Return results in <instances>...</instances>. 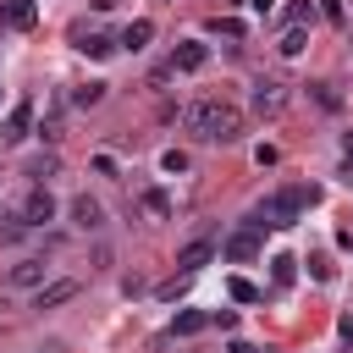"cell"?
<instances>
[{
    "label": "cell",
    "mask_w": 353,
    "mask_h": 353,
    "mask_svg": "<svg viewBox=\"0 0 353 353\" xmlns=\"http://www.w3.org/2000/svg\"><path fill=\"white\" fill-rule=\"evenodd\" d=\"M204 61H210V44H199V39L171 50V72H204Z\"/></svg>",
    "instance_id": "cell-6"
},
{
    "label": "cell",
    "mask_w": 353,
    "mask_h": 353,
    "mask_svg": "<svg viewBox=\"0 0 353 353\" xmlns=\"http://www.w3.org/2000/svg\"><path fill=\"white\" fill-rule=\"evenodd\" d=\"M11 287H44V259H22V265H11Z\"/></svg>",
    "instance_id": "cell-12"
},
{
    "label": "cell",
    "mask_w": 353,
    "mask_h": 353,
    "mask_svg": "<svg viewBox=\"0 0 353 353\" xmlns=\"http://www.w3.org/2000/svg\"><path fill=\"white\" fill-rule=\"evenodd\" d=\"M149 39H154V22H149V17H138V22H127V33H121L116 44H127V50H143Z\"/></svg>",
    "instance_id": "cell-13"
},
{
    "label": "cell",
    "mask_w": 353,
    "mask_h": 353,
    "mask_svg": "<svg viewBox=\"0 0 353 353\" xmlns=\"http://www.w3.org/2000/svg\"><path fill=\"white\" fill-rule=\"evenodd\" d=\"M320 204V188H309V182H292V188H281V193H270L265 204H254V215H248V226L254 232H265V226H292L303 210H314Z\"/></svg>",
    "instance_id": "cell-2"
},
{
    "label": "cell",
    "mask_w": 353,
    "mask_h": 353,
    "mask_svg": "<svg viewBox=\"0 0 353 353\" xmlns=\"http://www.w3.org/2000/svg\"><path fill=\"white\" fill-rule=\"evenodd\" d=\"M226 259H232V265H248V259H259V232H254V226H243L237 237H226Z\"/></svg>",
    "instance_id": "cell-8"
},
{
    "label": "cell",
    "mask_w": 353,
    "mask_h": 353,
    "mask_svg": "<svg viewBox=\"0 0 353 353\" xmlns=\"http://www.w3.org/2000/svg\"><path fill=\"white\" fill-rule=\"evenodd\" d=\"M320 17H325L331 28H342V22H347V11H342V0H320Z\"/></svg>",
    "instance_id": "cell-24"
},
{
    "label": "cell",
    "mask_w": 353,
    "mask_h": 353,
    "mask_svg": "<svg viewBox=\"0 0 353 353\" xmlns=\"http://www.w3.org/2000/svg\"><path fill=\"white\" fill-rule=\"evenodd\" d=\"M50 171H55V154H39V160L28 165V176H50Z\"/></svg>",
    "instance_id": "cell-26"
},
{
    "label": "cell",
    "mask_w": 353,
    "mask_h": 353,
    "mask_svg": "<svg viewBox=\"0 0 353 353\" xmlns=\"http://www.w3.org/2000/svg\"><path fill=\"white\" fill-rule=\"evenodd\" d=\"M204 325H210V314H204V309H182V314L171 320V331H176V336H193V331H204Z\"/></svg>",
    "instance_id": "cell-15"
},
{
    "label": "cell",
    "mask_w": 353,
    "mask_h": 353,
    "mask_svg": "<svg viewBox=\"0 0 353 353\" xmlns=\"http://www.w3.org/2000/svg\"><path fill=\"white\" fill-rule=\"evenodd\" d=\"M50 215H55V199H50L44 188H33V193L22 199V221H28V226H44Z\"/></svg>",
    "instance_id": "cell-9"
},
{
    "label": "cell",
    "mask_w": 353,
    "mask_h": 353,
    "mask_svg": "<svg viewBox=\"0 0 353 353\" xmlns=\"http://www.w3.org/2000/svg\"><path fill=\"white\" fill-rule=\"evenodd\" d=\"M226 353H259V347H254V342H232Z\"/></svg>",
    "instance_id": "cell-30"
},
{
    "label": "cell",
    "mask_w": 353,
    "mask_h": 353,
    "mask_svg": "<svg viewBox=\"0 0 353 353\" xmlns=\"http://www.w3.org/2000/svg\"><path fill=\"white\" fill-rule=\"evenodd\" d=\"M248 6H254L259 17H270V11H276V0H248Z\"/></svg>",
    "instance_id": "cell-29"
},
{
    "label": "cell",
    "mask_w": 353,
    "mask_h": 353,
    "mask_svg": "<svg viewBox=\"0 0 353 353\" xmlns=\"http://www.w3.org/2000/svg\"><path fill=\"white\" fill-rule=\"evenodd\" d=\"M281 105H287V83H276V77L254 83V116H281Z\"/></svg>",
    "instance_id": "cell-3"
},
{
    "label": "cell",
    "mask_w": 353,
    "mask_h": 353,
    "mask_svg": "<svg viewBox=\"0 0 353 353\" xmlns=\"http://www.w3.org/2000/svg\"><path fill=\"white\" fill-rule=\"evenodd\" d=\"M309 94H314V99H320V105H325V110H336V105H342V99H336V94H331V83H309Z\"/></svg>",
    "instance_id": "cell-25"
},
{
    "label": "cell",
    "mask_w": 353,
    "mask_h": 353,
    "mask_svg": "<svg viewBox=\"0 0 353 353\" xmlns=\"http://www.w3.org/2000/svg\"><path fill=\"white\" fill-rule=\"evenodd\" d=\"M28 127H33V99H17V105L6 110V121H0V138H6V143H22Z\"/></svg>",
    "instance_id": "cell-4"
},
{
    "label": "cell",
    "mask_w": 353,
    "mask_h": 353,
    "mask_svg": "<svg viewBox=\"0 0 353 353\" xmlns=\"http://www.w3.org/2000/svg\"><path fill=\"white\" fill-rule=\"evenodd\" d=\"M342 182H353V160H347V165H342Z\"/></svg>",
    "instance_id": "cell-33"
},
{
    "label": "cell",
    "mask_w": 353,
    "mask_h": 353,
    "mask_svg": "<svg viewBox=\"0 0 353 353\" xmlns=\"http://www.w3.org/2000/svg\"><path fill=\"white\" fill-rule=\"evenodd\" d=\"M342 154H347V160H353V132H347V138H342Z\"/></svg>",
    "instance_id": "cell-32"
},
{
    "label": "cell",
    "mask_w": 353,
    "mask_h": 353,
    "mask_svg": "<svg viewBox=\"0 0 353 353\" xmlns=\"http://www.w3.org/2000/svg\"><path fill=\"white\" fill-rule=\"evenodd\" d=\"M210 33H215V39H243L248 28H243L237 17H210Z\"/></svg>",
    "instance_id": "cell-17"
},
{
    "label": "cell",
    "mask_w": 353,
    "mask_h": 353,
    "mask_svg": "<svg viewBox=\"0 0 353 353\" xmlns=\"http://www.w3.org/2000/svg\"><path fill=\"white\" fill-rule=\"evenodd\" d=\"M210 259H215V243H210V237H193L188 248H176V270H182V276H193V270H204Z\"/></svg>",
    "instance_id": "cell-5"
},
{
    "label": "cell",
    "mask_w": 353,
    "mask_h": 353,
    "mask_svg": "<svg viewBox=\"0 0 353 353\" xmlns=\"http://www.w3.org/2000/svg\"><path fill=\"white\" fill-rule=\"evenodd\" d=\"M309 270H314V281H331V259H325V254H314V259H309Z\"/></svg>",
    "instance_id": "cell-27"
},
{
    "label": "cell",
    "mask_w": 353,
    "mask_h": 353,
    "mask_svg": "<svg viewBox=\"0 0 353 353\" xmlns=\"http://www.w3.org/2000/svg\"><path fill=\"white\" fill-rule=\"evenodd\" d=\"M6 28H17V33H28L33 22H39V11H33V0H6Z\"/></svg>",
    "instance_id": "cell-10"
},
{
    "label": "cell",
    "mask_w": 353,
    "mask_h": 353,
    "mask_svg": "<svg viewBox=\"0 0 353 353\" xmlns=\"http://www.w3.org/2000/svg\"><path fill=\"white\" fill-rule=\"evenodd\" d=\"M287 22H292V28L314 22V0H292V6H287Z\"/></svg>",
    "instance_id": "cell-20"
},
{
    "label": "cell",
    "mask_w": 353,
    "mask_h": 353,
    "mask_svg": "<svg viewBox=\"0 0 353 353\" xmlns=\"http://www.w3.org/2000/svg\"><path fill=\"white\" fill-rule=\"evenodd\" d=\"M66 298H77V281H50V287H39V309H55V303H66Z\"/></svg>",
    "instance_id": "cell-14"
},
{
    "label": "cell",
    "mask_w": 353,
    "mask_h": 353,
    "mask_svg": "<svg viewBox=\"0 0 353 353\" xmlns=\"http://www.w3.org/2000/svg\"><path fill=\"white\" fill-rule=\"evenodd\" d=\"M303 44H309V33H303V28H287V33H281V44H276V50H281V55H287V61H292V55H303Z\"/></svg>",
    "instance_id": "cell-18"
},
{
    "label": "cell",
    "mask_w": 353,
    "mask_h": 353,
    "mask_svg": "<svg viewBox=\"0 0 353 353\" xmlns=\"http://www.w3.org/2000/svg\"><path fill=\"white\" fill-rule=\"evenodd\" d=\"M72 226H83V232H99V226H105V210H99V199L77 193V199H72Z\"/></svg>",
    "instance_id": "cell-7"
},
{
    "label": "cell",
    "mask_w": 353,
    "mask_h": 353,
    "mask_svg": "<svg viewBox=\"0 0 353 353\" xmlns=\"http://www.w3.org/2000/svg\"><path fill=\"white\" fill-rule=\"evenodd\" d=\"M182 121H188L204 143H232V138H243V110L226 105V99H193V105L182 110Z\"/></svg>",
    "instance_id": "cell-1"
},
{
    "label": "cell",
    "mask_w": 353,
    "mask_h": 353,
    "mask_svg": "<svg viewBox=\"0 0 353 353\" xmlns=\"http://www.w3.org/2000/svg\"><path fill=\"white\" fill-rule=\"evenodd\" d=\"M94 6H99V11H110V6H116V0H94Z\"/></svg>",
    "instance_id": "cell-34"
},
{
    "label": "cell",
    "mask_w": 353,
    "mask_h": 353,
    "mask_svg": "<svg viewBox=\"0 0 353 353\" xmlns=\"http://www.w3.org/2000/svg\"><path fill=\"white\" fill-rule=\"evenodd\" d=\"M143 210H149L154 221H165V215H171V204H165V193H143Z\"/></svg>",
    "instance_id": "cell-23"
},
{
    "label": "cell",
    "mask_w": 353,
    "mask_h": 353,
    "mask_svg": "<svg viewBox=\"0 0 353 353\" xmlns=\"http://www.w3.org/2000/svg\"><path fill=\"white\" fill-rule=\"evenodd\" d=\"M72 39H77V50H83V55H88V61H105V55H110V50H116V44H110V39H105V33H83V28H77V33H72Z\"/></svg>",
    "instance_id": "cell-11"
},
{
    "label": "cell",
    "mask_w": 353,
    "mask_h": 353,
    "mask_svg": "<svg viewBox=\"0 0 353 353\" xmlns=\"http://www.w3.org/2000/svg\"><path fill=\"white\" fill-rule=\"evenodd\" d=\"M210 325H221V331H232V325H237V314H232V309H215V314H210Z\"/></svg>",
    "instance_id": "cell-28"
},
{
    "label": "cell",
    "mask_w": 353,
    "mask_h": 353,
    "mask_svg": "<svg viewBox=\"0 0 353 353\" xmlns=\"http://www.w3.org/2000/svg\"><path fill=\"white\" fill-rule=\"evenodd\" d=\"M105 99V83H83L77 94H72V105H99Z\"/></svg>",
    "instance_id": "cell-21"
},
{
    "label": "cell",
    "mask_w": 353,
    "mask_h": 353,
    "mask_svg": "<svg viewBox=\"0 0 353 353\" xmlns=\"http://www.w3.org/2000/svg\"><path fill=\"white\" fill-rule=\"evenodd\" d=\"M160 171L182 176V171H188V154H182V149H165V154H160Z\"/></svg>",
    "instance_id": "cell-22"
},
{
    "label": "cell",
    "mask_w": 353,
    "mask_h": 353,
    "mask_svg": "<svg viewBox=\"0 0 353 353\" xmlns=\"http://www.w3.org/2000/svg\"><path fill=\"white\" fill-rule=\"evenodd\" d=\"M342 336H353V314H342Z\"/></svg>",
    "instance_id": "cell-31"
},
{
    "label": "cell",
    "mask_w": 353,
    "mask_h": 353,
    "mask_svg": "<svg viewBox=\"0 0 353 353\" xmlns=\"http://www.w3.org/2000/svg\"><path fill=\"white\" fill-rule=\"evenodd\" d=\"M270 276H276V287H292V276H298V259H292V254H276V259H270Z\"/></svg>",
    "instance_id": "cell-16"
},
{
    "label": "cell",
    "mask_w": 353,
    "mask_h": 353,
    "mask_svg": "<svg viewBox=\"0 0 353 353\" xmlns=\"http://www.w3.org/2000/svg\"><path fill=\"white\" fill-rule=\"evenodd\" d=\"M226 292H232L237 303H259V287H254V281H243V276H232V281H226Z\"/></svg>",
    "instance_id": "cell-19"
}]
</instances>
